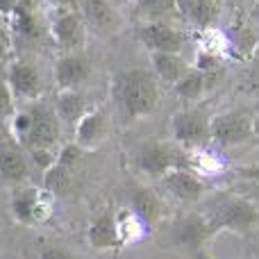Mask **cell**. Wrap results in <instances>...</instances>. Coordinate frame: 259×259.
<instances>
[{"label": "cell", "mask_w": 259, "mask_h": 259, "mask_svg": "<svg viewBox=\"0 0 259 259\" xmlns=\"http://www.w3.org/2000/svg\"><path fill=\"white\" fill-rule=\"evenodd\" d=\"M191 164L184 159L180 146L175 143H164V141H148L139 148L137 152V166L141 173H146L152 180H161L166 173L178 168H187Z\"/></svg>", "instance_id": "4"}, {"label": "cell", "mask_w": 259, "mask_h": 259, "mask_svg": "<svg viewBox=\"0 0 259 259\" xmlns=\"http://www.w3.org/2000/svg\"><path fill=\"white\" fill-rule=\"evenodd\" d=\"M234 175H239L241 180H246V182L257 184V187H259V164L237 166V168H234Z\"/></svg>", "instance_id": "31"}, {"label": "cell", "mask_w": 259, "mask_h": 259, "mask_svg": "<svg viewBox=\"0 0 259 259\" xmlns=\"http://www.w3.org/2000/svg\"><path fill=\"white\" fill-rule=\"evenodd\" d=\"M130 211H134L146 225H155L164 219L166 207L152 189L137 187L130 191Z\"/></svg>", "instance_id": "17"}, {"label": "cell", "mask_w": 259, "mask_h": 259, "mask_svg": "<svg viewBox=\"0 0 259 259\" xmlns=\"http://www.w3.org/2000/svg\"><path fill=\"white\" fill-rule=\"evenodd\" d=\"M14 94L7 82V75L0 73V121H9L14 116Z\"/></svg>", "instance_id": "27"}, {"label": "cell", "mask_w": 259, "mask_h": 259, "mask_svg": "<svg viewBox=\"0 0 259 259\" xmlns=\"http://www.w3.org/2000/svg\"><path fill=\"white\" fill-rule=\"evenodd\" d=\"M250 18H252L255 23H259V0H257L255 5H252V9H250Z\"/></svg>", "instance_id": "36"}, {"label": "cell", "mask_w": 259, "mask_h": 259, "mask_svg": "<svg viewBox=\"0 0 259 259\" xmlns=\"http://www.w3.org/2000/svg\"><path fill=\"white\" fill-rule=\"evenodd\" d=\"M252 141L259 143V121H257V118H255V132H252Z\"/></svg>", "instance_id": "37"}, {"label": "cell", "mask_w": 259, "mask_h": 259, "mask_svg": "<svg viewBox=\"0 0 259 259\" xmlns=\"http://www.w3.org/2000/svg\"><path fill=\"white\" fill-rule=\"evenodd\" d=\"M134 14L141 16L146 23H161L164 18L178 14L175 0H137Z\"/></svg>", "instance_id": "23"}, {"label": "cell", "mask_w": 259, "mask_h": 259, "mask_svg": "<svg viewBox=\"0 0 259 259\" xmlns=\"http://www.w3.org/2000/svg\"><path fill=\"white\" fill-rule=\"evenodd\" d=\"M25 148L14 139H0V178L7 182L27 180V155Z\"/></svg>", "instance_id": "14"}, {"label": "cell", "mask_w": 259, "mask_h": 259, "mask_svg": "<svg viewBox=\"0 0 259 259\" xmlns=\"http://www.w3.org/2000/svg\"><path fill=\"white\" fill-rule=\"evenodd\" d=\"M159 182L170 196L182 200V202H198L207 191V184L189 168L170 170V173H166Z\"/></svg>", "instance_id": "12"}, {"label": "cell", "mask_w": 259, "mask_h": 259, "mask_svg": "<svg viewBox=\"0 0 259 259\" xmlns=\"http://www.w3.org/2000/svg\"><path fill=\"white\" fill-rule=\"evenodd\" d=\"M14 30L25 39H39L46 34V0H18L16 12L9 18Z\"/></svg>", "instance_id": "11"}, {"label": "cell", "mask_w": 259, "mask_h": 259, "mask_svg": "<svg viewBox=\"0 0 259 259\" xmlns=\"http://www.w3.org/2000/svg\"><path fill=\"white\" fill-rule=\"evenodd\" d=\"M9 53H12V34L5 21H0V66H9Z\"/></svg>", "instance_id": "30"}, {"label": "cell", "mask_w": 259, "mask_h": 259, "mask_svg": "<svg viewBox=\"0 0 259 259\" xmlns=\"http://www.w3.org/2000/svg\"><path fill=\"white\" fill-rule=\"evenodd\" d=\"M170 137L173 143L187 150H200L209 139V118L200 109H182L170 118Z\"/></svg>", "instance_id": "6"}, {"label": "cell", "mask_w": 259, "mask_h": 259, "mask_svg": "<svg viewBox=\"0 0 259 259\" xmlns=\"http://www.w3.org/2000/svg\"><path fill=\"white\" fill-rule=\"evenodd\" d=\"M82 0H46V5H50L57 12H80Z\"/></svg>", "instance_id": "32"}, {"label": "cell", "mask_w": 259, "mask_h": 259, "mask_svg": "<svg viewBox=\"0 0 259 259\" xmlns=\"http://www.w3.org/2000/svg\"><path fill=\"white\" fill-rule=\"evenodd\" d=\"M143 228H146V223L130 209H125L123 214L116 216V230H118V239H121V243L139 241V239L143 237V232H146Z\"/></svg>", "instance_id": "25"}, {"label": "cell", "mask_w": 259, "mask_h": 259, "mask_svg": "<svg viewBox=\"0 0 259 259\" xmlns=\"http://www.w3.org/2000/svg\"><path fill=\"white\" fill-rule=\"evenodd\" d=\"M7 82L12 87L14 98H25L30 103L41 98L44 94V77H41V71L34 66L32 62H12L7 66Z\"/></svg>", "instance_id": "9"}, {"label": "cell", "mask_w": 259, "mask_h": 259, "mask_svg": "<svg viewBox=\"0 0 259 259\" xmlns=\"http://www.w3.org/2000/svg\"><path fill=\"white\" fill-rule=\"evenodd\" d=\"M252 132H255V116L243 109H230V112L216 114L209 121V139L225 148L252 141Z\"/></svg>", "instance_id": "5"}, {"label": "cell", "mask_w": 259, "mask_h": 259, "mask_svg": "<svg viewBox=\"0 0 259 259\" xmlns=\"http://www.w3.org/2000/svg\"><path fill=\"white\" fill-rule=\"evenodd\" d=\"M27 155L44 173L48 168H53L59 159V150H55V148H34V150H27Z\"/></svg>", "instance_id": "28"}, {"label": "cell", "mask_w": 259, "mask_h": 259, "mask_svg": "<svg viewBox=\"0 0 259 259\" xmlns=\"http://www.w3.org/2000/svg\"><path fill=\"white\" fill-rule=\"evenodd\" d=\"M112 96L127 121L150 116L159 105V80L143 68L123 71L114 77Z\"/></svg>", "instance_id": "1"}, {"label": "cell", "mask_w": 259, "mask_h": 259, "mask_svg": "<svg viewBox=\"0 0 259 259\" xmlns=\"http://www.w3.org/2000/svg\"><path fill=\"white\" fill-rule=\"evenodd\" d=\"M41 259H75V257L68 250H62V248H48V250H44Z\"/></svg>", "instance_id": "34"}, {"label": "cell", "mask_w": 259, "mask_h": 259, "mask_svg": "<svg viewBox=\"0 0 259 259\" xmlns=\"http://www.w3.org/2000/svg\"><path fill=\"white\" fill-rule=\"evenodd\" d=\"M91 75V64L82 55H64L55 64V82L59 89H77Z\"/></svg>", "instance_id": "15"}, {"label": "cell", "mask_w": 259, "mask_h": 259, "mask_svg": "<svg viewBox=\"0 0 259 259\" xmlns=\"http://www.w3.org/2000/svg\"><path fill=\"white\" fill-rule=\"evenodd\" d=\"M209 225V234L221 230L243 232L259 223V205L248 196H221L209 205V214L205 216Z\"/></svg>", "instance_id": "3"}, {"label": "cell", "mask_w": 259, "mask_h": 259, "mask_svg": "<svg viewBox=\"0 0 259 259\" xmlns=\"http://www.w3.org/2000/svg\"><path fill=\"white\" fill-rule=\"evenodd\" d=\"M55 109L46 105H27L21 112H14L12 116V139L18 141L25 150L34 148H57L59 132H62Z\"/></svg>", "instance_id": "2"}, {"label": "cell", "mask_w": 259, "mask_h": 259, "mask_svg": "<svg viewBox=\"0 0 259 259\" xmlns=\"http://www.w3.org/2000/svg\"><path fill=\"white\" fill-rule=\"evenodd\" d=\"M71 168H66V166H62V164H55L53 168H48L46 170V178H44V182H46V189H48L50 193H62V191H66L68 189V182H71Z\"/></svg>", "instance_id": "26"}, {"label": "cell", "mask_w": 259, "mask_h": 259, "mask_svg": "<svg viewBox=\"0 0 259 259\" xmlns=\"http://www.w3.org/2000/svg\"><path fill=\"white\" fill-rule=\"evenodd\" d=\"M87 109V98L80 94L77 89H59L57 98H55V114H57L59 123H66V125H77Z\"/></svg>", "instance_id": "19"}, {"label": "cell", "mask_w": 259, "mask_h": 259, "mask_svg": "<svg viewBox=\"0 0 259 259\" xmlns=\"http://www.w3.org/2000/svg\"><path fill=\"white\" fill-rule=\"evenodd\" d=\"M82 148L80 146H75V143H68V146H64L62 150H59V159H57V164H62V166H66V168H73V166L80 161V157H82Z\"/></svg>", "instance_id": "29"}, {"label": "cell", "mask_w": 259, "mask_h": 259, "mask_svg": "<svg viewBox=\"0 0 259 259\" xmlns=\"http://www.w3.org/2000/svg\"><path fill=\"white\" fill-rule=\"evenodd\" d=\"M107 137V121L105 114L98 109H89L84 116L77 121L75 125V146H80L82 150H94Z\"/></svg>", "instance_id": "16"}, {"label": "cell", "mask_w": 259, "mask_h": 259, "mask_svg": "<svg viewBox=\"0 0 259 259\" xmlns=\"http://www.w3.org/2000/svg\"><path fill=\"white\" fill-rule=\"evenodd\" d=\"M200 259H209V257H200Z\"/></svg>", "instance_id": "38"}, {"label": "cell", "mask_w": 259, "mask_h": 259, "mask_svg": "<svg viewBox=\"0 0 259 259\" xmlns=\"http://www.w3.org/2000/svg\"><path fill=\"white\" fill-rule=\"evenodd\" d=\"M0 21H3V18H0Z\"/></svg>", "instance_id": "39"}, {"label": "cell", "mask_w": 259, "mask_h": 259, "mask_svg": "<svg viewBox=\"0 0 259 259\" xmlns=\"http://www.w3.org/2000/svg\"><path fill=\"white\" fill-rule=\"evenodd\" d=\"M150 62H152L155 77L159 82H168V84H175V82L182 80L191 71L187 59L175 53H150Z\"/></svg>", "instance_id": "18"}, {"label": "cell", "mask_w": 259, "mask_h": 259, "mask_svg": "<svg viewBox=\"0 0 259 259\" xmlns=\"http://www.w3.org/2000/svg\"><path fill=\"white\" fill-rule=\"evenodd\" d=\"M50 36L64 50H77L87 44V23L80 12H57L48 25Z\"/></svg>", "instance_id": "8"}, {"label": "cell", "mask_w": 259, "mask_h": 259, "mask_svg": "<svg viewBox=\"0 0 259 259\" xmlns=\"http://www.w3.org/2000/svg\"><path fill=\"white\" fill-rule=\"evenodd\" d=\"M248 193H250V196H248V198H250V200L255 202V205H259V187H257V184H250V189H248Z\"/></svg>", "instance_id": "35"}, {"label": "cell", "mask_w": 259, "mask_h": 259, "mask_svg": "<svg viewBox=\"0 0 259 259\" xmlns=\"http://www.w3.org/2000/svg\"><path fill=\"white\" fill-rule=\"evenodd\" d=\"M137 36L150 53L180 55L184 48V34L180 30H173L166 23H143L137 30Z\"/></svg>", "instance_id": "10"}, {"label": "cell", "mask_w": 259, "mask_h": 259, "mask_svg": "<svg viewBox=\"0 0 259 259\" xmlns=\"http://www.w3.org/2000/svg\"><path fill=\"white\" fill-rule=\"evenodd\" d=\"M16 5H18V0H0V18L3 21L12 18L14 12H16Z\"/></svg>", "instance_id": "33"}, {"label": "cell", "mask_w": 259, "mask_h": 259, "mask_svg": "<svg viewBox=\"0 0 259 259\" xmlns=\"http://www.w3.org/2000/svg\"><path fill=\"white\" fill-rule=\"evenodd\" d=\"M89 243L96 250H114V248L123 246L121 239H118V230H116V216L112 211L100 214L89 225Z\"/></svg>", "instance_id": "20"}, {"label": "cell", "mask_w": 259, "mask_h": 259, "mask_svg": "<svg viewBox=\"0 0 259 259\" xmlns=\"http://www.w3.org/2000/svg\"><path fill=\"white\" fill-rule=\"evenodd\" d=\"M80 14L87 23V30L91 27L98 34H114L121 27V16L107 0H82Z\"/></svg>", "instance_id": "13"}, {"label": "cell", "mask_w": 259, "mask_h": 259, "mask_svg": "<svg viewBox=\"0 0 259 259\" xmlns=\"http://www.w3.org/2000/svg\"><path fill=\"white\" fill-rule=\"evenodd\" d=\"M175 7L180 16L200 30H207L219 16V0H175Z\"/></svg>", "instance_id": "21"}, {"label": "cell", "mask_w": 259, "mask_h": 259, "mask_svg": "<svg viewBox=\"0 0 259 259\" xmlns=\"http://www.w3.org/2000/svg\"><path fill=\"white\" fill-rule=\"evenodd\" d=\"M53 200L55 196L48 189L25 187L12 198V214L18 223L25 225L44 223L53 214Z\"/></svg>", "instance_id": "7"}, {"label": "cell", "mask_w": 259, "mask_h": 259, "mask_svg": "<svg viewBox=\"0 0 259 259\" xmlns=\"http://www.w3.org/2000/svg\"><path fill=\"white\" fill-rule=\"evenodd\" d=\"M175 230H178V232H175L178 243L189 248V250H200L207 239L211 237L205 216H187V219L180 221Z\"/></svg>", "instance_id": "22"}, {"label": "cell", "mask_w": 259, "mask_h": 259, "mask_svg": "<svg viewBox=\"0 0 259 259\" xmlns=\"http://www.w3.org/2000/svg\"><path fill=\"white\" fill-rule=\"evenodd\" d=\"M173 87H175V94H178L180 98L193 103V100H198L202 94H205V87H207L205 84V71L191 68V71H189L182 80L175 82Z\"/></svg>", "instance_id": "24"}]
</instances>
